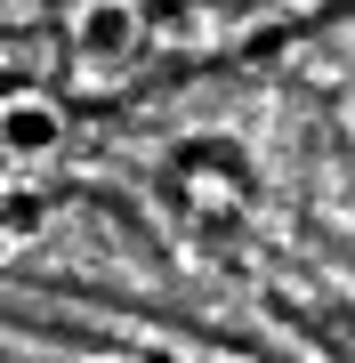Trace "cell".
Listing matches in <instances>:
<instances>
[{
    "label": "cell",
    "mask_w": 355,
    "mask_h": 363,
    "mask_svg": "<svg viewBox=\"0 0 355 363\" xmlns=\"http://www.w3.org/2000/svg\"><path fill=\"white\" fill-rule=\"evenodd\" d=\"M137 49V9L130 0H89V9L73 16V57L81 65H113V57Z\"/></svg>",
    "instance_id": "cell-1"
},
{
    "label": "cell",
    "mask_w": 355,
    "mask_h": 363,
    "mask_svg": "<svg viewBox=\"0 0 355 363\" xmlns=\"http://www.w3.org/2000/svg\"><path fill=\"white\" fill-rule=\"evenodd\" d=\"M0 130H9V145L16 154H49L57 138H65V121H57V105L33 89V81H16L9 89V105H0Z\"/></svg>",
    "instance_id": "cell-2"
},
{
    "label": "cell",
    "mask_w": 355,
    "mask_h": 363,
    "mask_svg": "<svg viewBox=\"0 0 355 363\" xmlns=\"http://www.w3.org/2000/svg\"><path fill=\"white\" fill-rule=\"evenodd\" d=\"M33 226H40V202L16 186V194H9V242H33Z\"/></svg>",
    "instance_id": "cell-3"
}]
</instances>
